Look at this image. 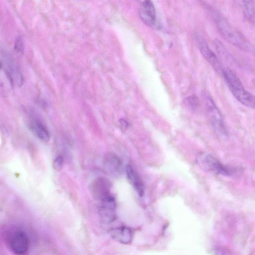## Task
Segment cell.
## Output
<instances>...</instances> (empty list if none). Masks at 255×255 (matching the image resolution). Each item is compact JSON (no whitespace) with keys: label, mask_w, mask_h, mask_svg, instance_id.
<instances>
[{"label":"cell","mask_w":255,"mask_h":255,"mask_svg":"<svg viewBox=\"0 0 255 255\" xmlns=\"http://www.w3.org/2000/svg\"><path fill=\"white\" fill-rule=\"evenodd\" d=\"M29 128L33 134L39 139L44 142H48L50 138V133L45 126L36 119L30 120Z\"/></svg>","instance_id":"cell-14"},{"label":"cell","mask_w":255,"mask_h":255,"mask_svg":"<svg viewBox=\"0 0 255 255\" xmlns=\"http://www.w3.org/2000/svg\"><path fill=\"white\" fill-rule=\"evenodd\" d=\"M15 49L18 52H22L23 50V44L22 39L19 37L16 39L15 43Z\"/></svg>","instance_id":"cell-19"},{"label":"cell","mask_w":255,"mask_h":255,"mask_svg":"<svg viewBox=\"0 0 255 255\" xmlns=\"http://www.w3.org/2000/svg\"><path fill=\"white\" fill-rule=\"evenodd\" d=\"M222 74L237 100L243 105L255 110V96L245 89L235 72L229 68H223Z\"/></svg>","instance_id":"cell-2"},{"label":"cell","mask_w":255,"mask_h":255,"mask_svg":"<svg viewBox=\"0 0 255 255\" xmlns=\"http://www.w3.org/2000/svg\"><path fill=\"white\" fill-rule=\"evenodd\" d=\"M63 157L61 155H58L54 159L52 165L55 171H60L63 167Z\"/></svg>","instance_id":"cell-18"},{"label":"cell","mask_w":255,"mask_h":255,"mask_svg":"<svg viewBox=\"0 0 255 255\" xmlns=\"http://www.w3.org/2000/svg\"><path fill=\"white\" fill-rule=\"evenodd\" d=\"M6 243L8 249L14 254H26L30 247V241L27 234L22 230L16 229L6 235Z\"/></svg>","instance_id":"cell-4"},{"label":"cell","mask_w":255,"mask_h":255,"mask_svg":"<svg viewBox=\"0 0 255 255\" xmlns=\"http://www.w3.org/2000/svg\"><path fill=\"white\" fill-rule=\"evenodd\" d=\"M199 163L206 169L224 176H230L234 172L233 168L222 164L210 154H206L199 158Z\"/></svg>","instance_id":"cell-8"},{"label":"cell","mask_w":255,"mask_h":255,"mask_svg":"<svg viewBox=\"0 0 255 255\" xmlns=\"http://www.w3.org/2000/svg\"><path fill=\"white\" fill-rule=\"evenodd\" d=\"M213 15L218 31L226 41L243 51L255 55V47L242 32L219 13L214 11Z\"/></svg>","instance_id":"cell-1"},{"label":"cell","mask_w":255,"mask_h":255,"mask_svg":"<svg viewBox=\"0 0 255 255\" xmlns=\"http://www.w3.org/2000/svg\"><path fill=\"white\" fill-rule=\"evenodd\" d=\"M100 201L98 213L101 220L105 224L112 223L117 217V203L115 198L110 194Z\"/></svg>","instance_id":"cell-7"},{"label":"cell","mask_w":255,"mask_h":255,"mask_svg":"<svg viewBox=\"0 0 255 255\" xmlns=\"http://www.w3.org/2000/svg\"><path fill=\"white\" fill-rule=\"evenodd\" d=\"M126 176L129 183L134 189L140 197L144 194V187L143 182L133 167L130 165H127L125 167Z\"/></svg>","instance_id":"cell-13"},{"label":"cell","mask_w":255,"mask_h":255,"mask_svg":"<svg viewBox=\"0 0 255 255\" xmlns=\"http://www.w3.org/2000/svg\"><path fill=\"white\" fill-rule=\"evenodd\" d=\"M252 83H253V85L254 86V87H255V78H254L252 80Z\"/></svg>","instance_id":"cell-20"},{"label":"cell","mask_w":255,"mask_h":255,"mask_svg":"<svg viewBox=\"0 0 255 255\" xmlns=\"http://www.w3.org/2000/svg\"><path fill=\"white\" fill-rule=\"evenodd\" d=\"M195 37L202 56L217 73L222 74L223 68L219 57L210 48L206 40L202 35L196 33Z\"/></svg>","instance_id":"cell-6"},{"label":"cell","mask_w":255,"mask_h":255,"mask_svg":"<svg viewBox=\"0 0 255 255\" xmlns=\"http://www.w3.org/2000/svg\"><path fill=\"white\" fill-rule=\"evenodd\" d=\"M109 233L113 240L123 244L130 243L133 238L132 231L126 226L112 229L109 231Z\"/></svg>","instance_id":"cell-12"},{"label":"cell","mask_w":255,"mask_h":255,"mask_svg":"<svg viewBox=\"0 0 255 255\" xmlns=\"http://www.w3.org/2000/svg\"><path fill=\"white\" fill-rule=\"evenodd\" d=\"M140 4L139 14L142 21L149 26H153L156 22V13L150 0H136Z\"/></svg>","instance_id":"cell-11"},{"label":"cell","mask_w":255,"mask_h":255,"mask_svg":"<svg viewBox=\"0 0 255 255\" xmlns=\"http://www.w3.org/2000/svg\"><path fill=\"white\" fill-rule=\"evenodd\" d=\"M245 19L250 24L255 23V4L254 0H241Z\"/></svg>","instance_id":"cell-16"},{"label":"cell","mask_w":255,"mask_h":255,"mask_svg":"<svg viewBox=\"0 0 255 255\" xmlns=\"http://www.w3.org/2000/svg\"><path fill=\"white\" fill-rule=\"evenodd\" d=\"M112 183L105 177H99L92 183L91 191L93 197L101 201L107 196L111 194Z\"/></svg>","instance_id":"cell-10"},{"label":"cell","mask_w":255,"mask_h":255,"mask_svg":"<svg viewBox=\"0 0 255 255\" xmlns=\"http://www.w3.org/2000/svg\"><path fill=\"white\" fill-rule=\"evenodd\" d=\"M1 68L3 69L11 83L20 87L23 83V76L19 67L10 57L4 53L1 55Z\"/></svg>","instance_id":"cell-5"},{"label":"cell","mask_w":255,"mask_h":255,"mask_svg":"<svg viewBox=\"0 0 255 255\" xmlns=\"http://www.w3.org/2000/svg\"><path fill=\"white\" fill-rule=\"evenodd\" d=\"M103 164L105 171L111 176L118 177L124 172V168L122 161L113 152H108L105 155Z\"/></svg>","instance_id":"cell-9"},{"label":"cell","mask_w":255,"mask_h":255,"mask_svg":"<svg viewBox=\"0 0 255 255\" xmlns=\"http://www.w3.org/2000/svg\"><path fill=\"white\" fill-rule=\"evenodd\" d=\"M206 110L212 128L216 135L225 139L228 137V131L223 116L211 96L204 94Z\"/></svg>","instance_id":"cell-3"},{"label":"cell","mask_w":255,"mask_h":255,"mask_svg":"<svg viewBox=\"0 0 255 255\" xmlns=\"http://www.w3.org/2000/svg\"><path fill=\"white\" fill-rule=\"evenodd\" d=\"M214 44L219 57L222 61L231 65L236 63L234 56L221 41L215 39Z\"/></svg>","instance_id":"cell-15"},{"label":"cell","mask_w":255,"mask_h":255,"mask_svg":"<svg viewBox=\"0 0 255 255\" xmlns=\"http://www.w3.org/2000/svg\"><path fill=\"white\" fill-rule=\"evenodd\" d=\"M185 103L189 108L193 110L197 109L199 106V99L195 95H192L187 97Z\"/></svg>","instance_id":"cell-17"}]
</instances>
